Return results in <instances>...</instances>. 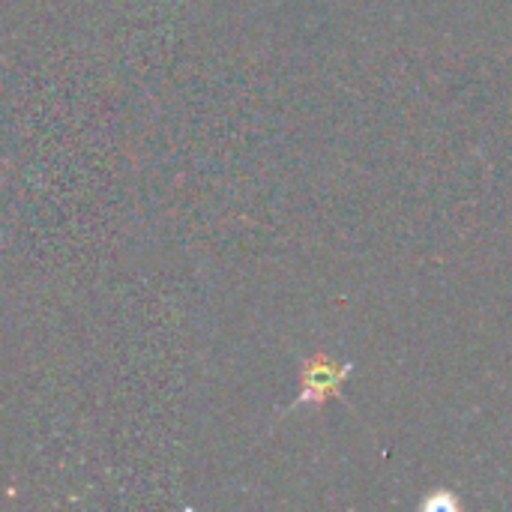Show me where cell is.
Returning <instances> with one entry per match:
<instances>
[{
	"instance_id": "cell-1",
	"label": "cell",
	"mask_w": 512,
	"mask_h": 512,
	"mask_svg": "<svg viewBox=\"0 0 512 512\" xmlns=\"http://www.w3.org/2000/svg\"><path fill=\"white\" fill-rule=\"evenodd\" d=\"M348 372H351V366H339V363H333L324 354L306 360L303 363V375H300V396L291 405V411L300 408V405H321L324 399L339 396V387L348 378Z\"/></svg>"
}]
</instances>
